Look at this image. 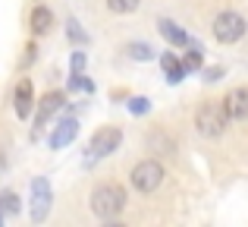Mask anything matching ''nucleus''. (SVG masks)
Returning a JSON list of instances; mask_svg holds the SVG:
<instances>
[{
	"label": "nucleus",
	"mask_w": 248,
	"mask_h": 227,
	"mask_svg": "<svg viewBox=\"0 0 248 227\" xmlns=\"http://www.w3.org/2000/svg\"><path fill=\"white\" fill-rule=\"evenodd\" d=\"M126 202H129L126 190H123L120 183H113V180H104V183H97L94 190H91V196H88L91 211H94V215L101 218L104 224H113L116 218L126 211Z\"/></svg>",
	"instance_id": "obj_1"
},
{
	"label": "nucleus",
	"mask_w": 248,
	"mask_h": 227,
	"mask_svg": "<svg viewBox=\"0 0 248 227\" xmlns=\"http://www.w3.org/2000/svg\"><path fill=\"white\" fill-rule=\"evenodd\" d=\"M164 180H167V171L157 158H141V161H135L132 171H129V183H132V190L141 192V196L157 192L160 186H164Z\"/></svg>",
	"instance_id": "obj_2"
},
{
	"label": "nucleus",
	"mask_w": 248,
	"mask_h": 227,
	"mask_svg": "<svg viewBox=\"0 0 248 227\" xmlns=\"http://www.w3.org/2000/svg\"><path fill=\"white\" fill-rule=\"evenodd\" d=\"M120 145H123L120 126H101L94 136H91L88 148H85V164L94 167L97 161H104V158H110L113 152H120Z\"/></svg>",
	"instance_id": "obj_3"
},
{
	"label": "nucleus",
	"mask_w": 248,
	"mask_h": 227,
	"mask_svg": "<svg viewBox=\"0 0 248 227\" xmlns=\"http://www.w3.org/2000/svg\"><path fill=\"white\" fill-rule=\"evenodd\" d=\"M230 117H226L223 105H214V101H204V105L195 111V129H198L204 139H220L230 126Z\"/></svg>",
	"instance_id": "obj_4"
},
{
	"label": "nucleus",
	"mask_w": 248,
	"mask_h": 227,
	"mask_svg": "<svg viewBox=\"0 0 248 227\" xmlns=\"http://www.w3.org/2000/svg\"><path fill=\"white\" fill-rule=\"evenodd\" d=\"M245 32H248V22H245L242 13H236V10H220L217 16H214V22H211V35L217 38L220 44L242 41Z\"/></svg>",
	"instance_id": "obj_5"
},
{
	"label": "nucleus",
	"mask_w": 248,
	"mask_h": 227,
	"mask_svg": "<svg viewBox=\"0 0 248 227\" xmlns=\"http://www.w3.org/2000/svg\"><path fill=\"white\" fill-rule=\"evenodd\" d=\"M50 205H54V190H50V180L47 177H35L29 186V218L35 224H41L47 218Z\"/></svg>",
	"instance_id": "obj_6"
},
{
	"label": "nucleus",
	"mask_w": 248,
	"mask_h": 227,
	"mask_svg": "<svg viewBox=\"0 0 248 227\" xmlns=\"http://www.w3.org/2000/svg\"><path fill=\"white\" fill-rule=\"evenodd\" d=\"M63 107H66V92H63V88H50L47 95H41V98H38V107H35V136L41 133L50 123V117H57Z\"/></svg>",
	"instance_id": "obj_7"
},
{
	"label": "nucleus",
	"mask_w": 248,
	"mask_h": 227,
	"mask_svg": "<svg viewBox=\"0 0 248 227\" xmlns=\"http://www.w3.org/2000/svg\"><path fill=\"white\" fill-rule=\"evenodd\" d=\"M79 129H82V123H79V117H76V114L60 117V120L54 123V129H50V136H47L50 152H60V148L73 145V142L79 139Z\"/></svg>",
	"instance_id": "obj_8"
},
{
	"label": "nucleus",
	"mask_w": 248,
	"mask_h": 227,
	"mask_svg": "<svg viewBox=\"0 0 248 227\" xmlns=\"http://www.w3.org/2000/svg\"><path fill=\"white\" fill-rule=\"evenodd\" d=\"M35 107H38L35 86H31L29 76H22V79L16 82V88H13V111H16L19 120H29V117L35 114Z\"/></svg>",
	"instance_id": "obj_9"
},
{
	"label": "nucleus",
	"mask_w": 248,
	"mask_h": 227,
	"mask_svg": "<svg viewBox=\"0 0 248 227\" xmlns=\"http://www.w3.org/2000/svg\"><path fill=\"white\" fill-rule=\"evenodd\" d=\"M157 32L164 35V41L170 44V48H176V51H186V48H192V44H195V38L188 35L179 22H173V19H167V16L157 19Z\"/></svg>",
	"instance_id": "obj_10"
},
{
	"label": "nucleus",
	"mask_w": 248,
	"mask_h": 227,
	"mask_svg": "<svg viewBox=\"0 0 248 227\" xmlns=\"http://www.w3.org/2000/svg\"><path fill=\"white\" fill-rule=\"evenodd\" d=\"M223 111L230 120H248V86H236L223 95Z\"/></svg>",
	"instance_id": "obj_11"
},
{
	"label": "nucleus",
	"mask_w": 248,
	"mask_h": 227,
	"mask_svg": "<svg viewBox=\"0 0 248 227\" xmlns=\"http://www.w3.org/2000/svg\"><path fill=\"white\" fill-rule=\"evenodd\" d=\"M57 25V16H54V10L50 6H44V3H35L31 6V13H29V29H31V35L35 38H44V35H50V29Z\"/></svg>",
	"instance_id": "obj_12"
},
{
	"label": "nucleus",
	"mask_w": 248,
	"mask_h": 227,
	"mask_svg": "<svg viewBox=\"0 0 248 227\" xmlns=\"http://www.w3.org/2000/svg\"><path fill=\"white\" fill-rule=\"evenodd\" d=\"M157 60H160V70H164V76H167V86H179V82L186 79L188 70L182 67V57L176 54V51H167V54H160Z\"/></svg>",
	"instance_id": "obj_13"
},
{
	"label": "nucleus",
	"mask_w": 248,
	"mask_h": 227,
	"mask_svg": "<svg viewBox=\"0 0 248 227\" xmlns=\"http://www.w3.org/2000/svg\"><path fill=\"white\" fill-rule=\"evenodd\" d=\"M182 67H186L188 73H201V67H204V48H201L198 41H195L192 48H186V54H182Z\"/></svg>",
	"instance_id": "obj_14"
},
{
	"label": "nucleus",
	"mask_w": 248,
	"mask_h": 227,
	"mask_svg": "<svg viewBox=\"0 0 248 227\" xmlns=\"http://www.w3.org/2000/svg\"><path fill=\"white\" fill-rule=\"evenodd\" d=\"M126 54H129V60H139V63H151L154 57H157L148 41H129L126 44Z\"/></svg>",
	"instance_id": "obj_15"
},
{
	"label": "nucleus",
	"mask_w": 248,
	"mask_h": 227,
	"mask_svg": "<svg viewBox=\"0 0 248 227\" xmlns=\"http://www.w3.org/2000/svg\"><path fill=\"white\" fill-rule=\"evenodd\" d=\"M66 38L76 44V48H85V44L91 41V38H88V32L82 29V22H79L76 16H69V19H66Z\"/></svg>",
	"instance_id": "obj_16"
},
{
	"label": "nucleus",
	"mask_w": 248,
	"mask_h": 227,
	"mask_svg": "<svg viewBox=\"0 0 248 227\" xmlns=\"http://www.w3.org/2000/svg\"><path fill=\"white\" fill-rule=\"evenodd\" d=\"M151 98L148 95H129V101H126V111L132 114V117H148L151 114Z\"/></svg>",
	"instance_id": "obj_17"
},
{
	"label": "nucleus",
	"mask_w": 248,
	"mask_h": 227,
	"mask_svg": "<svg viewBox=\"0 0 248 227\" xmlns=\"http://www.w3.org/2000/svg\"><path fill=\"white\" fill-rule=\"evenodd\" d=\"M148 148H154V152H160V155H173L176 152V145H173V139H170L167 133H148Z\"/></svg>",
	"instance_id": "obj_18"
},
{
	"label": "nucleus",
	"mask_w": 248,
	"mask_h": 227,
	"mask_svg": "<svg viewBox=\"0 0 248 227\" xmlns=\"http://www.w3.org/2000/svg\"><path fill=\"white\" fill-rule=\"evenodd\" d=\"M66 92H82V95H94V82L88 79L85 73H69Z\"/></svg>",
	"instance_id": "obj_19"
},
{
	"label": "nucleus",
	"mask_w": 248,
	"mask_h": 227,
	"mask_svg": "<svg viewBox=\"0 0 248 227\" xmlns=\"http://www.w3.org/2000/svg\"><path fill=\"white\" fill-rule=\"evenodd\" d=\"M107 3L110 13H116V16H129V13H135L141 6V0H104Z\"/></svg>",
	"instance_id": "obj_20"
},
{
	"label": "nucleus",
	"mask_w": 248,
	"mask_h": 227,
	"mask_svg": "<svg viewBox=\"0 0 248 227\" xmlns=\"http://www.w3.org/2000/svg\"><path fill=\"white\" fill-rule=\"evenodd\" d=\"M0 211H6V215H19V211H22V205H19V196L13 190H3L0 192Z\"/></svg>",
	"instance_id": "obj_21"
},
{
	"label": "nucleus",
	"mask_w": 248,
	"mask_h": 227,
	"mask_svg": "<svg viewBox=\"0 0 248 227\" xmlns=\"http://www.w3.org/2000/svg\"><path fill=\"white\" fill-rule=\"evenodd\" d=\"M85 67H88V54H85V48H76L69 54V73H85Z\"/></svg>",
	"instance_id": "obj_22"
},
{
	"label": "nucleus",
	"mask_w": 248,
	"mask_h": 227,
	"mask_svg": "<svg viewBox=\"0 0 248 227\" xmlns=\"http://www.w3.org/2000/svg\"><path fill=\"white\" fill-rule=\"evenodd\" d=\"M35 60H38V41H29V44H25V54H22V60H19V70H29V67H35Z\"/></svg>",
	"instance_id": "obj_23"
},
{
	"label": "nucleus",
	"mask_w": 248,
	"mask_h": 227,
	"mask_svg": "<svg viewBox=\"0 0 248 227\" xmlns=\"http://www.w3.org/2000/svg\"><path fill=\"white\" fill-rule=\"evenodd\" d=\"M223 76H226L223 67H201V79L204 82H220Z\"/></svg>",
	"instance_id": "obj_24"
},
{
	"label": "nucleus",
	"mask_w": 248,
	"mask_h": 227,
	"mask_svg": "<svg viewBox=\"0 0 248 227\" xmlns=\"http://www.w3.org/2000/svg\"><path fill=\"white\" fill-rule=\"evenodd\" d=\"M3 171H6V155L0 152V177H3Z\"/></svg>",
	"instance_id": "obj_25"
},
{
	"label": "nucleus",
	"mask_w": 248,
	"mask_h": 227,
	"mask_svg": "<svg viewBox=\"0 0 248 227\" xmlns=\"http://www.w3.org/2000/svg\"><path fill=\"white\" fill-rule=\"evenodd\" d=\"M6 218H10V215H6V211H0V227L6 224Z\"/></svg>",
	"instance_id": "obj_26"
}]
</instances>
